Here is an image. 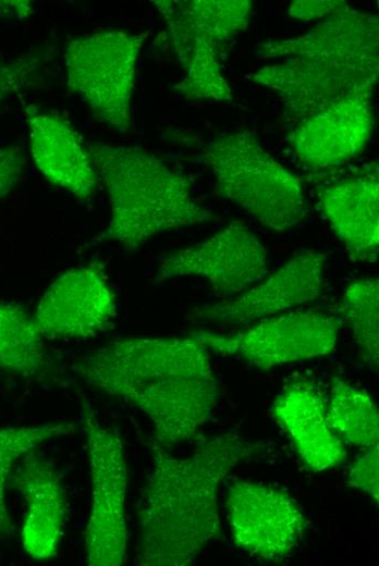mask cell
<instances>
[{"mask_svg":"<svg viewBox=\"0 0 379 566\" xmlns=\"http://www.w3.org/2000/svg\"><path fill=\"white\" fill-rule=\"evenodd\" d=\"M146 36L102 29L75 37L64 48L69 91L120 134L131 126L137 61Z\"/></svg>","mask_w":379,"mask_h":566,"instance_id":"cell-6","label":"cell"},{"mask_svg":"<svg viewBox=\"0 0 379 566\" xmlns=\"http://www.w3.org/2000/svg\"><path fill=\"white\" fill-rule=\"evenodd\" d=\"M24 169L25 158L20 146L0 147V199L19 184Z\"/></svg>","mask_w":379,"mask_h":566,"instance_id":"cell-26","label":"cell"},{"mask_svg":"<svg viewBox=\"0 0 379 566\" xmlns=\"http://www.w3.org/2000/svg\"><path fill=\"white\" fill-rule=\"evenodd\" d=\"M82 424L90 477L91 504L84 532L85 562L90 566H120L126 561L127 466L122 439L100 421L85 401Z\"/></svg>","mask_w":379,"mask_h":566,"instance_id":"cell-7","label":"cell"},{"mask_svg":"<svg viewBox=\"0 0 379 566\" xmlns=\"http://www.w3.org/2000/svg\"><path fill=\"white\" fill-rule=\"evenodd\" d=\"M26 121L30 155L45 179L77 198L90 197L99 176L73 124L58 112L32 106L26 108Z\"/></svg>","mask_w":379,"mask_h":566,"instance_id":"cell-17","label":"cell"},{"mask_svg":"<svg viewBox=\"0 0 379 566\" xmlns=\"http://www.w3.org/2000/svg\"><path fill=\"white\" fill-rule=\"evenodd\" d=\"M372 95H351L298 121L288 134L298 159L311 167L327 168L360 153L374 131Z\"/></svg>","mask_w":379,"mask_h":566,"instance_id":"cell-15","label":"cell"},{"mask_svg":"<svg viewBox=\"0 0 379 566\" xmlns=\"http://www.w3.org/2000/svg\"><path fill=\"white\" fill-rule=\"evenodd\" d=\"M272 413L313 471L327 470L345 459L344 445L328 423L322 395L311 382L299 380L285 387Z\"/></svg>","mask_w":379,"mask_h":566,"instance_id":"cell-19","label":"cell"},{"mask_svg":"<svg viewBox=\"0 0 379 566\" xmlns=\"http://www.w3.org/2000/svg\"><path fill=\"white\" fill-rule=\"evenodd\" d=\"M218 195L265 227L286 232L302 223L306 200L302 179L274 159L248 131L215 137L203 150Z\"/></svg>","mask_w":379,"mask_h":566,"instance_id":"cell-4","label":"cell"},{"mask_svg":"<svg viewBox=\"0 0 379 566\" xmlns=\"http://www.w3.org/2000/svg\"><path fill=\"white\" fill-rule=\"evenodd\" d=\"M253 79L278 95L288 115L301 121L351 95L374 94L378 71L294 58L259 69Z\"/></svg>","mask_w":379,"mask_h":566,"instance_id":"cell-14","label":"cell"},{"mask_svg":"<svg viewBox=\"0 0 379 566\" xmlns=\"http://www.w3.org/2000/svg\"><path fill=\"white\" fill-rule=\"evenodd\" d=\"M117 297L105 267L94 260L61 273L45 291L33 315L46 339H90L115 320Z\"/></svg>","mask_w":379,"mask_h":566,"instance_id":"cell-11","label":"cell"},{"mask_svg":"<svg viewBox=\"0 0 379 566\" xmlns=\"http://www.w3.org/2000/svg\"><path fill=\"white\" fill-rule=\"evenodd\" d=\"M152 469L138 505L140 566H186L222 534L218 495L228 475L250 452L230 432L203 440L183 458L151 445Z\"/></svg>","mask_w":379,"mask_h":566,"instance_id":"cell-2","label":"cell"},{"mask_svg":"<svg viewBox=\"0 0 379 566\" xmlns=\"http://www.w3.org/2000/svg\"><path fill=\"white\" fill-rule=\"evenodd\" d=\"M87 148L110 206L96 242L136 249L160 233L213 219L194 197L190 179L158 156L136 146L94 143Z\"/></svg>","mask_w":379,"mask_h":566,"instance_id":"cell-3","label":"cell"},{"mask_svg":"<svg viewBox=\"0 0 379 566\" xmlns=\"http://www.w3.org/2000/svg\"><path fill=\"white\" fill-rule=\"evenodd\" d=\"M319 207L350 258L376 261L379 246L378 168L322 188Z\"/></svg>","mask_w":379,"mask_h":566,"instance_id":"cell-18","label":"cell"},{"mask_svg":"<svg viewBox=\"0 0 379 566\" xmlns=\"http://www.w3.org/2000/svg\"><path fill=\"white\" fill-rule=\"evenodd\" d=\"M340 327L338 317L308 310L276 315L228 333L197 330L191 335L209 352L266 370L330 354Z\"/></svg>","mask_w":379,"mask_h":566,"instance_id":"cell-8","label":"cell"},{"mask_svg":"<svg viewBox=\"0 0 379 566\" xmlns=\"http://www.w3.org/2000/svg\"><path fill=\"white\" fill-rule=\"evenodd\" d=\"M70 421L0 428V540L12 538L15 526L5 500V487L15 465L40 444L74 431Z\"/></svg>","mask_w":379,"mask_h":566,"instance_id":"cell-22","label":"cell"},{"mask_svg":"<svg viewBox=\"0 0 379 566\" xmlns=\"http://www.w3.org/2000/svg\"><path fill=\"white\" fill-rule=\"evenodd\" d=\"M378 16L346 2L304 34L267 40L256 49L261 59H306L378 71Z\"/></svg>","mask_w":379,"mask_h":566,"instance_id":"cell-13","label":"cell"},{"mask_svg":"<svg viewBox=\"0 0 379 566\" xmlns=\"http://www.w3.org/2000/svg\"><path fill=\"white\" fill-rule=\"evenodd\" d=\"M326 266L325 254L298 251L258 284L225 300L198 305L186 319L193 323L241 325L309 304L322 294Z\"/></svg>","mask_w":379,"mask_h":566,"instance_id":"cell-10","label":"cell"},{"mask_svg":"<svg viewBox=\"0 0 379 566\" xmlns=\"http://www.w3.org/2000/svg\"><path fill=\"white\" fill-rule=\"evenodd\" d=\"M347 482L351 487L368 494L377 503L379 501V447L372 445L352 463Z\"/></svg>","mask_w":379,"mask_h":566,"instance_id":"cell-25","label":"cell"},{"mask_svg":"<svg viewBox=\"0 0 379 566\" xmlns=\"http://www.w3.org/2000/svg\"><path fill=\"white\" fill-rule=\"evenodd\" d=\"M342 2L340 0L293 1L289 7L288 14L298 21L323 19L337 10Z\"/></svg>","mask_w":379,"mask_h":566,"instance_id":"cell-27","label":"cell"},{"mask_svg":"<svg viewBox=\"0 0 379 566\" xmlns=\"http://www.w3.org/2000/svg\"><path fill=\"white\" fill-rule=\"evenodd\" d=\"M33 316L20 304H0V370L34 377L45 371L47 358Z\"/></svg>","mask_w":379,"mask_h":566,"instance_id":"cell-20","label":"cell"},{"mask_svg":"<svg viewBox=\"0 0 379 566\" xmlns=\"http://www.w3.org/2000/svg\"><path fill=\"white\" fill-rule=\"evenodd\" d=\"M227 506L233 542L260 559L290 555L306 528L296 501L270 485L237 480L229 489Z\"/></svg>","mask_w":379,"mask_h":566,"instance_id":"cell-12","label":"cell"},{"mask_svg":"<svg viewBox=\"0 0 379 566\" xmlns=\"http://www.w3.org/2000/svg\"><path fill=\"white\" fill-rule=\"evenodd\" d=\"M9 483L24 499L21 543L34 561L58 555L66 520V493L52 462L36 450L14 467Z\"/></svg>","mask_w":379,"mask_h":566,"instance_id":"cell-16","label":"cell"},{"mask_svg":"<svg viewBox=\"0 0 379 566\" xmlns=\"http://www.w3.org/2000/svg\"><path fill=\"white\" fill-rule=\"evenodd\" d=\"M166 24L171 49L184 76L174 86L188 101L230 102L233 91L219 61L224 44L245 30L249 0L151 1Z\"/></svg>","mask_w":379,"mask_h":566,"instance_id":"cell-5","label":"cell"},{"mask_svg":"<svg viewBox=\"0 0 379 566\" xmlns=\"http://www.w3.org/2000/svg\"><path fill=\"white\" fill-rule=\"evenodd\" d=\"M267 256L265 246L245 224L231 221L210 237L168 253L159 262L155 281L199 278L217 295L230 298L262 280Z\"/></svg>","mask_w":379,"mask_h":566,"instance_id":"cell-9","label":"cell"},{"mask_svg":"<svg viewBox=\"0 0 379 566\" xmlns=\"http://www.w3.org/2000/svg\"><path fill=\"white\" fill-rule=\"evenodd\" d=\"M365 362L375 371L379 361V282L359 278L346 287L340 306Z\"/></svg>","mask_w":379,"mask_h":566,"instance_id":"cell-23","label":"cell"},{"mask_svg":"<svg viewBox=\"0 0 379 566\" xmlns=\"http://www.w3.org/2000/svg\"><path fill=\"white\" fill-rule=\"evenodd\" d=\"M46 59L44 50L35 49L0 64V104L13 94L35 84Z\"/></svg>","mask_w":379,"mask_h":566,"instance_id":"cell-24","label":"cell"},{"mask_svg":"<svg viewBox=\"0 0 379 566\" xmlns=\"http://www.w3.org/2000/svg\"><path fill=\"white\" fill-rule=\"evenodd\" d=\"M74 372L145 414L166 448L195 438L219 396L209 350L192 335L118 339L89 352Z\"/></svg>","mask_w":379,"mask_h":566,"instance_id":"cell-1","label":"cell"},{"mask_svg":"<svg viewBox=\"0 0 379 566\" xmlns=\"http://www.w3.org/2000/svg\"><path fill=\"white\" fill-rule=\"evenodd\" d=\"M327 420L334 433L366 448L378 444L379 415L371 396L341 378H333Z\"/></svg>","mask_w":379,"mask_h":566,"instance_id":"cell-21","label":"cell"}]
</instances>
